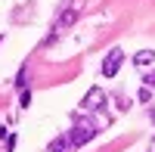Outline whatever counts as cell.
I'll return each mask as SVG.
<instances>
[{
    "mask_svg": "<svg viewBox=\"0 0 155 152\" xmlns=\"http://www.w3.org/2000/svg\"><path fill=\"white\" fill-rule=\"evenodd\" d=\"M65 137H68L71 149H74V146H84V143H90V140L96 137V124H93V121H87V118H81V121L74 118V127H71Z\"/></svg>",
    "mask_w": 155,
    "mask_h": 152,
    "instance_id": "1",
    "label": "cell"
},
{
    "mask_svg": "<svg viewBox=\"0 0 155 152\" xmlns=\"http://www.w3.org/2000/svg\"><path fill=\"white\" fill-rule=\"evenodd\" d=\"M121 62H124V50H109V56L102 59V78H115L118 74V68H121Z\"/></svg>",
    "mask_w": 155,
    "mask_h": 152,
    "instance_id": "2",
    "label": "cell"
},
{
    "mask_svg": "<svg viewBox=\"0 0 155 152\" xmlns=\"http://www.w3.org/2000/svg\"><path fill=\"white\" fill-rule=\"evenodd\" d=\"M99 106H106V93H102V87H90L81 99V109L84 112H96Z\"/></svg>",
    "mask_w": 155,
    "mask_h": 152,
    "instance_id": "3",
    "label": "cell"
},
{
    "mask_svg": "<svg viewBox=\"0 0 155 152\" xmlns=\"http://www.w3.org/2000/svg\"><path fill=\"white\" fill-rule=\"evenodd\" d=\"M152 62H155V50H140V53L134 56V65H140V68L152 65Z\"/></svg>",
    "mask_w": 155,
    "mask_h": 152,
    "instance_id": "4",
    "label": "cell"
},
{
    "mask_svg": "<svg viewBox=\"0 0 155 152\" xmlns=\"http://www.w3.org/2000/svg\"><path fill=\"white\" fill-rule=\"evenodd\" d=\"M78 19V6H68L65 12H62V16H59V22H56V28H68V25Z\"/></svg>",
    "mask_w": 155,
    "mask_h": 152,
    "instance_id": "5",
    "label": "cell"
},
{
    "mask_svg": "<svg viewBox=\"0 0 155 152\" xmlns=\"http://www.w3.org/2000/svg\"><path fill=\"white\" fill-rule=\"evenodd\" d=\"M50 152H71V143H68V137H56V140L50 143Z\"/></svg>",
    "mask_w": 155,
    "mask_h": 152,
    "instance_id": "6",
    "label": "cell"
},
{
    "mask_svg": "<svg viewBox=\"0 0 155 152\" xmlns=\"http://www.w3.org/2000/svg\"><path fill=\"white\" fill-rule=\"evenodd\" d=\"M143 84H146V87H155V71H149V74H143Z\"/></svg>",
    "mask_w": 155,
    "mask_h": 152,
    "instance_id": "7",
    "label": "cell"
},
{
    "mask_svg": "<svg viewBox=\"0 0 155 152\" xmlns=\"http://www.w3.org/2000/svg\"><path fill=\"white\" fill-rule=\"evenodd\" d=\"M152 99V93H149V87H143V90H140V103H149Z\"/></svg>",
    "mask_w": 155,
    "mask_h": 152,
    "instance_id": "8",
    "label": "cell"
},
{
    "mask_svg": "<svg viewBox=\"0 0 155 152\" xmlns=\"http://www.w3.org/2000/svg\"><path fill=\"white\" fill-rule=\"evenodd\" d=\"M22 106H25V109L31 106V90H22Z\"/></svg>",
    "mask_w": 155,
    "mask_h": 152,
    "instance_id": "9",
    "label": "cell"
},
{
    "mask_svg": "<svg viewBox=\"0 0 155 152\" xmlns=\"http://www.w3.org/2000/svg\"><path fill=\"white\" fill-rule=\"evenodd\" d=\"M0 41H3V37H0Z\"/></svg>",
    "mask_w": 155,
    "mask_h": 152,
    "instance_id": "10",
    "label": "cell"
}]
</instances>
